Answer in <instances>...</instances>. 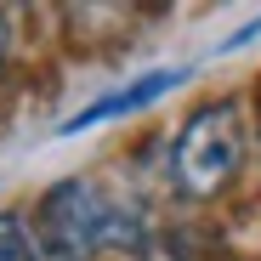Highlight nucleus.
Segmentation results:
<instances>
[{"label": "nucleus", "instance_id": "f257e3e1", "mask_svg": "<svg viewBox=\"0 0 261 261\" xmlns=\"http://www.w3.org/2000/svg\"><path fill=\"white\" fill-rule=\"evenodd\" d=\"M137 239H142V222H130L85 176H68L46 188V199H40V222H34L40 261H97L102 250H125Z\"/></svg>", "mask_w": 261, "mask_h": 261}, {"label": "nucleus", "instance_id": "7ed1b4c3", "mask_svg": "<svg viewBox=\"0 0 261 261\" xmlns=\"http://www.w3.org/2000/svg\"><path fill=\"white\" fill-rule=\"evenodd\" d=\"M182 74L176 68H159V74H142L137 85H125V91H114V97H97L91 108H80L68 125H63V137H74V130H91V125H102V119H119V114H137V108H148V102H159L170 85H176Z\"/></svg>", "mask_w": 261, "mask_h": 261}, {"label": "nucleus", "instance_id": "39448f33", "mask_svg": "<svg viewBox=\"0 0 261 261\" xmlns=\"http://www.w3.org/2000/svg\"><path fill=\"white\" fill-rule=\"evenodd\" d=\"M0 74H6V12H0Z\"/></svg>", "mask_w": 261, "mask_h": 261}, {"label": "nucleus", "instance_id": "20e7f679", "mask_svg": "<svg viewBox=\"0 0 261 261\" xmlns=\"http://www.w3.org/2000/svg\"><path fill=\"white\" fill-rule=\"evenodd\" d=\"M0 261H40V244L17 216H0Z\"/></svg>", "mask_w": 261, "mask_h": 261}, {"label": "nucleus", "instance_id": "f03ea898", "mask_svg": "<svg viewBox=\"0 0 261 261\" xmlns=\"http://www.w3.org/2000/svg\"><path fill=\"white\" fill-rule=\"evenodd\" d=\"M244 165V119L239 102H204L188 125L176 148H170V176H176V193L188 199H216Z\"/></svg>", "mask_w": 261, "mask_h": 261}]
</instances>
